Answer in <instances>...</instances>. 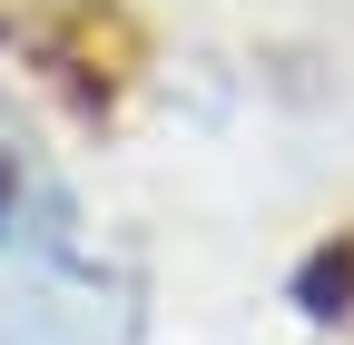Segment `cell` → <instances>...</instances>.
<instances>
[{
    "label": "cell",
    "mask_w": 354,
    "mask_h": 345,
    "mask_svg": "<svg viewBox=\"0 0 354 345\" xmlns=\"http://www.w3.org/2000/svg\"><path fill=\"white\" fill-rule=\"evenodd\" d=\"M295 296H305L315 316H354V237H335V247L315 256V267L295 276Z\"/></svg>",
    "instance_id": "2"
},
{
    "label": "cell",
    "mask_w": 354,
    "mask_h": 345,
    "mask_svg": "<svg viewBox=\"0 0 354 345\" xmlns=\"http://www.w3.org/2000/svg\"><path fill=\"white\" fill-rule=\"evenodd\" d=\"M0 39L30 50L79 109H109L138 79V30L109 0H0Z\"/></svg>",
    "instance_id": "1"
},
{
    "label": "cell",
    "mask_w": 354,
    "mask_h": 345,
    "mask_svg": "<svg viewBox=\"0 0 354 345\" xmlns=\"http://www.w3.org/2000/svg\"><path fill=\"white\" fill-rule=\"evenodd\" d=\"M0 207H10V168H0Z\"/></svg>",
    "instance_id": "3"
}]
</instances>
